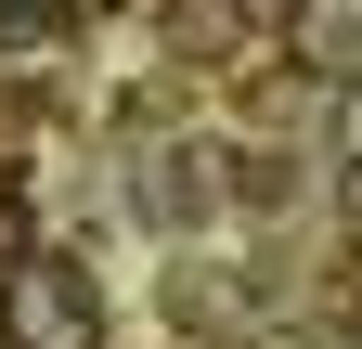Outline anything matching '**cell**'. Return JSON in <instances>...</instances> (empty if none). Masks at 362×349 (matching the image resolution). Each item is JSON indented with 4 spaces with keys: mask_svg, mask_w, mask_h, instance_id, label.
I'll return each instance as SVG.
<instances>
[{
    "mask_svg": "<svg viewBox=\"0 0 362 349\" xmlns=\"http://www.w3.org/2000/svg\"><path fill=\"white\" fill-rule=\"evenodd\" d=\"M0 13H52V26H65V13H78V0H0Z\"/></svg>",
    "mask_w": 362,
    "mask_h": 349,
    "instance_id": "4",
    "label": "cell"
},
{
    "mask_svg": "<svg viewBox=\"0 0 362 349\" xmlns=\"http://www.w3.org/2000/svg\"><path fill=\"white\" fill-rule=\"evenodd\" d=\"M349 220H362V168H349Z\"/></svg>",
    "mask_w": 362,
    "mask_h": 349,
    "instance_id": "5",
    "label": "cell"
},
{
    "mask_svg": "<svg viewBox=\"0 0 362 349\" xmlns=\"http://www.w3.org/2000/svg\"><path fill=\"white\" fill-rule=\"evenodd\" d=\"M26 246H39V233H26V194H13V182H0V272H13V259H26Z\"/></svg>",
    "mask_w": 362,
    "mask_h": 349,
    "instance_id": "2",
    "label": "cell"
},
{
    "mask_svg": "<svg viewBox=\"0 0 362 349\" xmlns=\"http://www.w3.org/2000/svg\"><path fill=\"white\" fill-rule=\"evenodd\" d=\"M337 155L362 168V78H349V91H337Z\"/></svg>",
    "mask_w": 362,
    "mask_h": 349,
    "instance_id": "3",
    "label": "cell"
},
{
    "mask_svg": "<svg viewBox=\"0 0 362 349\" xmlns=\"http://www.w3.org/2000/svg\"><path fill=\"white\" fill-rule=\"evenodd\" d=\"M0 349H104V297H90L78 259L26 246L13 272H0Z\"/></svg>",
    "mask_w": 362,
    "mask_h": 349,
    "instance_id": "1",
    "label": "cell"
}]
</instances>
